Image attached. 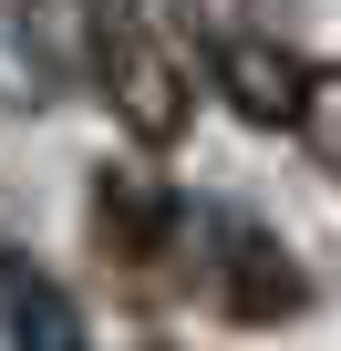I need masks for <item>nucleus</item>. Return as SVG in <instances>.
<instances>
[{
	"label": "nucleus",
	"mask_w": 341,
	"mask_h": 351,
	"mask_svg": "<svg viewBox=\"0 0 341 351\" xmlns=\"http://www.w3.org/2000/svg\"><path fill=\"white\" fill-rule=\"evenodd\" d=\"M93 73H104V104L124 114V134H145V145H176L187 134V73H176V52L155 42L145 11H124V0L93 11Z\"/></svg>",
	"instance_id": "f257e3e1"
},
{
	"label": "nucleus",
	"mask_w": 341,
	"mask_h": 351,
	"mask_svg": "<svg viewBox=\"0 0 341 351\" xmlns=\"http://www.w3.org/2000/svg\"><path fill=\"white\" fill-rule=\"evenodd\" d=\"M217 83H228V104L248 124H300L310 114V62L279 52V42H259V32H228L217 42Z\"/></svg>",
	"instance_id": "f03ea898"
},
{
	"label": "nucleus",
	"mask_w": 341,
	"mask_h": 351,
	"mask_svg": "<svg viewBox=\"0 0 341 351\" xmlns=\"http://www.w3.org/2000/svg\"><path fill=\"white\" fill-rule=\"evenodd\" d=\"M0 330H11V351H93L83 310L62 300V279L32 269L21 248H0Z\"/></svg>",
	"instance_id": "7ed1b4c3"
},
{
	"label": "nucleus",
	"mask_w": 341,
	"mask_h": 351,
	"mask_svg": "<svg viewBox=\"0 0 341 351\" xmlns=\"http://www.w3.org/2000/svg\"><path fill=\"white\" fill-rule=\"evenodd\" d=\"M217 289H228V310H248V320H290V310H300V269H290V248H279L269 228H228V238H217Z\"/></svg>",
	"instance_id": "20e7f679"
},
{
	"label": "nucleus",
	"mask_w": 341,
	"mask_h": 351,
	"mask_svg": "<svg viewBox=\"0 0 341 351\" xmlns=\"http://www.w3.org/2000/svg\"><path fill=\"white\" fill-rule=\"evenodd\" d=\"M93 197H104V238L134 258V248H155L165 238V217H176V197L155 186V176H134V165H104L93 176Z\"/></svg>",
	"instance_id": "39448f33"
},
{
	"label": "nucleus",
	"mask_w": 341,
	"mask_h": 351,
	"mask_svg": "<svg viewBox=\"0 0 341 351\" xmlns=\"http://www.w3.org/2000/svg\"><path fill=\"white\" fill-rule=\"evenodd\" d=\"M300 134H310V165L341 176V62L310 73V114H300Z\"/></svg>",
	"instance_id": "423d86ee"
},
{
	"label": "nucleus",
	"mask_w": 341,
	"mask_h": 351,
	"mask_svg": "<svg viewBox=\"0 0 341 351\" xmlns=\"http://www.w3.org/2000/svg\"><path fill=\"white\" fill-rule=\"evenodd\" d=\"M145 351H176V341H145Z\"/></svg>",
	"instance_id": "0eeeda50"
}]
</instances>
